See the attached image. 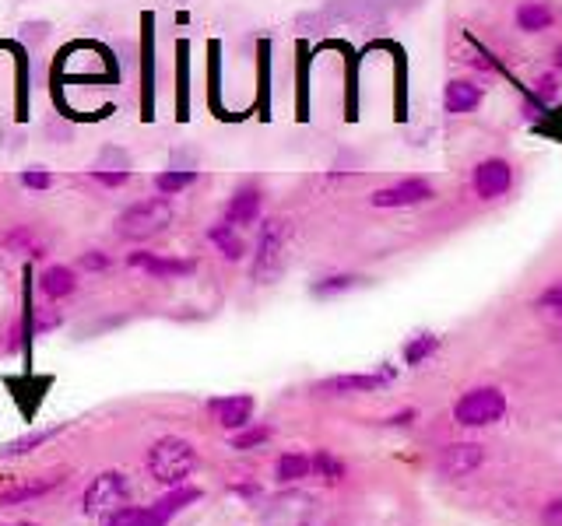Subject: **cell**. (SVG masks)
<instances>
[{"instance_id":"43","label":"cell","mask_w":562,"mask_h":526,"mask_svg":"<svg viewBox=\"0 0 562 526\" xmlns=\"http://www.w3.org/2000/svg\"><path fill=\"white\" fill-rule=\"evenodd\" d=\"M555 67L562 71V46H559V53H555Z\"/></svg>"},{"instance_id":"22","label":"cell","mask_w":562,"mask_h":526,"mask_svg":"<svg viewBox=\"0 0 562 526\" xmlns=\"http://www.w3.org/2000/svg\"><path fill=\"white\" fill-rule=\"evenodd\" d=\"M274 474H278L281 484H296L313 474V460L306 453H281L278 463H274Z\"/></svg>"},{"instance_id":"14","label":"cell","mask_w":562,"mask_h":526,"mask_svg":"<svg viewBox=\"0 0 562 526\" xmlns=\"http://www.w3.org/2000/svg\"><path fill=\"white\" fill-rule=\"evenodd\" d=\"M260 207H264V193H260V186L246 183L229 197L222 221H229V225H236V228H246V225H253V221L260 218Z\"/></svg>"},{"instance_id":"36","label":"cell","mask_w":562,"mask_h":526,"mask_svg":"<svg viewBox=\"0 0 562 526\" xmlns=\"http://www.w3.org/2000/svg\"><path fill=\"white\" fill-rule=\"evenodd\" d=\"M95 169H130V155H127V151H120V148H102Z\"/></svg>"},{"instance_id":"16","label":"cell","mask_w":562,"mask_h":526,"mask_svg":"<svg viewBox=\"0 0 562 526\" xmlns=\"http://www.w3.org/2000/svg\"><path fill=\"white\" fill-rule=\"evenodd\" d=\"M39 292L46 295L50 302H64L78 292V271L67 267V263H53L39 274Z\"/></svg>"},{"instance_id":"25","label":"cell","mask_w":562,"mask_h":526,"mask_svg":"<svg viewBox=\"0 0 562 526\" xmlns=\"http://www.w3.org/2000/svg\"><path fill=\"white\" fill-rule=\"evenodd\" d=\"M194 183H197L194 169H166L155 176V193H159V197H180V193H187Z\"/></svg>"},{"instance_id":"7","label":"cell","mask_w":562,"mask_h":526,"mask_svg":"<svg viewBox=\"0 0 562 526\" xmlns=\"http://www.w3.org/2000/svg\"><path fill=\"white\" fill-rule=\"evenodd\" d=\"M127 263L134 267V271H145L148 278H155V281H180V278H190V274L197 271L194 260H183V256L148 253V249H134V253L127 256Z\"/></svg>"},{"instance_id":"35","label":"cell","mask_w":562,"mask_h":526,"mask_svg":"<svg viewBox=\"0 0 562 526\" xmlns=\"http://www.w3.org/2000/svg\"><path fill=\"white\" fill-rule=\"evenodd\" d=\"M46 36H50V25L46 22H25L22 32H18V43H22L25 50H32V46H39Z\"/></svg>"},{"instance_id":"34","label":"cell","mask_w":562,"mask_h":526,"mask_svg":"<svg viewBox=\"0 0 562 526\" xmlns=\"http://www.w3.org/2000/svg\"><path fill=\"white\" fill-rule=\"evenodd\" d=\"M22 186H25V190H32V193L53 190V172L43 169V165H32V169L22 172Z\"/></svg>"},{"instance_id":"21","label":"cell","mask_w":562,"mask_h":526,"mask_svg":"<svg viewBox=\"0 0 562 526\" xmlns=\"http://www.w3.org/2000/svg\"><path fill=\"white\" fill-rule=\"evenodd\" d=\"M201 498V491L197 488H187V484H180L176 491H169L166 498H159V502L152 505V516L159 519V523H166V519H173L176 512H183L190 502H197Z\"/></svg>"},{"instance_id":"42","label":"cell","mask_w":562,"mask_h":526,"mask_svg":"<svg viewBox=\"0 0 562 526\" xmlns=\"http://www.w3.org/2000/svg\"><path fill=\"white\" fill-rule=\"evenodd\" d=\"M408 421H415V411H404V414H397V418H390V425H408Z\"/></svg>"},{"instance_id":"37","label":"cell","mask_w":562,"mask_h":526,"mask_svg":"<svg viewBox=\"0 0 562 526\" xmlns=\"http://www.w3.org/2000/svg\"><path fill=\"white\" fill-rule=\"evenodd\" d=\"M78 267H81V271L99 274V271H106V267H109V256L102 253V249H85V253H81V260H78Z\"/></svg>"},{"instance_id":"6","label":"cell","mask_w":562,"mask_h":526,"mask_svg":"<svg viewBox=\"0 0 562 526\" xmlns=\"http://www.w3.org/2000/svg\"><path fill=\"white\" fill-rule=\"evenodd\" d=\"M317 505L306 491H281L267 502L264 526H313Z\"/></svg>"},{"instance_id":"30","label":"cell","mask_w":562,"mask_h":526,"mask_svg":"<svg viewBox=\"0 0 562 526\" xmlns=\"http://www.w3.org/2000/svg\"><path fill=\"white\" fill-rule=\"evenodd\" d=\"M355 285H359L355 274H331V278L313 285V295H317V299H334V295H341V292H352Z\"/></svg>"},{"instance_id":"8","label":"cell","mask_w":562,"mask_h":526,"mask_svg":"<svg viewBox=\"0 0 562 526\" xmlns=\"http://www.w3.org/2000/svg\"><path fill=\"white\" fill-rule=\"evenodd\" d=\"M8 393L15 397V404H18V411H22V418L25 421H32L36 418V411L43 407V397H46V390L53 386V376H36V372H22L18 379H8Z\"/></svg>"},{"instance_id":"28","label":"cell","mask_w":562,"mask_h":526,"mask_svg":"<svg viewBox=\"0 0 562 526\" xmlns=\"http://www.w3.org/2000/svg\"><path fill=\"white\" fill-rule=\"evenodd\" d=\"M440 351V337L436 334H418L408 341V348H404V362L408 365H422L429 355H436Z\"/></svg>"},{"instance_id":"27","label":"cell","mask_w":562,"mask_h":526,"mask_svg":"<svg viewBox=\"0 0 562 526\" xmlns=\"http://www.w3.org/2000/svg\"><path fill=\"white\" fill-rule=\"evenodd\" d=\"M310 460H313V474H317L320 481H327V484H341V481H345V463H341L338 456L331 453V449H317Z\"/></svg>"},{"instance_id":"1","label":"cell","mask_w":562,"mask_h":526,"mask_svg":"<svg viewBox=\"0 0 562 526\" xmlns=\"http://www.w3.org/2000/svg\"><path fill=\"white\" fill-rule=\"evenodd\" d=\"M289 249H292V221L285 218H267L260 225L257 253H253V281L257 285H274L289 267Z\"/></svg>"},{"instance_id":"23","label":"cell","mask_w":562,"mask_h":526,"mask_svg":"<svg viewBox=\"0 0 562 526\" xmlns=\"http://www.w3.org/2000/svg\"><path fill=\"white\" fill-rule=\"evenodd\" d=\"M555 11L548 8L545 0H527V4H520L517 8V25L524 32H545L548 25H552Z\"/></svg>"},{"instance_id":"18","label":"cell","mask_w":562,"mask_h":526,"mask_svg":"<svg viewBox=\"0 0 562 526\" xmlns=\"http://www.w3.org/2000/svg\"><path fill=\"white\" fill-rule=\"evenodd\" d=\"M208 242L225 256V260H243V256H246L243 235H239V228L229 225V221H218V225H211L208 228Z\"/></svg>"},{"instance_id":"39","label":"cell","mask_w":562,"mask_h":526,"mask_svg":"<svg viewBox=\"0 0 562 526\" xmlns=\"http://www.w3.org/2000/svg\"><path fill=\"white\" fill-rule=\"evenodd\" d=\"M46 137H50L53 144H71L74 141V127H67L64 116H57V120L46 123Z\"/></svg>"},{"instance_id":"32","label":"cell","mask_w":562,"mask_h":526,"mask_svg":"<svg viewBox=\"0 0 562 526\" xmlns=\"http://www.w3.org/2000/svg\"><path fill=\"white\" fill-rule=\"evenodd\" d=\"M271 439V428L267 425H246L232 435V449H253V446H264Z\"/></svg>"},{"instance_id":"4","label":"cell","mask_w":562,"mask_h":526,"mask_svg":"<svg viewBox=\"0 0 562 526\" xmlns=\"http://www.w3.org/2000/svg\"><path fill=\"white\" fill-rule=\"evenodd\" d=\"M127 502H130V481L123 470H106V474L92 477V484L85 488V498H81L88 516H99V519L120 512Z\"/></svg>"},{"instance_id":"29","label":"cell","mask_w":562,"mask_h":526,"mask_svg":"<svg viewBox=\"0 0 562 526\" xmlns=\"http://www.w3.org/2000/svg\"><path fill=\"white\" fill-rule=\"evenodd\" d=\"M106 526H166V523H159L152 516V509H130V505H123L120 512L106 516Z\"/></svg>"},{"instance_id":"41","label":"cell","mask_w":562,"mask_h":526,"mask_svg":"<svg viewBox=\"0 0 562 526\" xmlns=\"http://www.w3.org/2000/svg\"><path fill=\"white\" fill-rule=\"evenodd\" d=\"M232 491H236V495H246V498H257V495H260L257 484H236Z\"/></svg>"},{"instance_id":"33","label":"cell","mask_w":562,"mask_h":526,"mask_svg":"<svg viewBox=\"0 0 562 526\" xmlns=\"http://www.w3.org/2000/svg\"><path fill=\"white\" fill-rule=\"evenodd\" d=\"M60 323H64L60 309H53V306H36V309H32V327H36V337H43V334H50V330H57Z\"/></svg>"},{"instance_id":"10","label":"cell","mask_w":562,"mask_h":526,"mask_svg":"<svg viewBox=\"0 0 562 526\" xmlns=\"http://www.w3.org/2000/svg\"><path fill=\"white\" fill-rule=\"evenodd\" d=\"M475 193L482 200H496V197H503L506 190H510V183H513V169H510V162L506 158H485V162H478V169H475Z\"/></svg>"},{"instance_id":"13","label":"cell","mask_w":562,"mask_h":526,"mask_svg":"<svg viewBox=\"0 0 562 526\" xmlns=\"http://www.w3.org/2000/svg\"><path fill=\"white\" fill-rule=\"evenodd\" d=\"M141 116H155V29L152 15H145V36H141Z\"/></svg>"},{"instance_id":"40","label":"cell","mask_w":562,"mask_h":526,"mask_svg":"<svg viewBox=\"0 0 562 526\" xmlns=\"http://www.w3.org/2000/svg\"><path fill=\"white\" fill-rule=\"evenodd\" d=\"M180 120H187V43H180Z\"/></svg>"},{"instance_id":"11","label":"cell","mask_w":562,"mask_h":526,"mask_svg":"<svg viewBox=\"0 0 562 526\" xmlns=\"http://www.w3.org/2000/svg\"><path fill=\"white\" fill-rule=\"evenodd\" d=\"M208 411L225 432H239L253 421V397L246 393H232V397H215L208 400Z\"/></svg>"},{"instance_id":"26","label":"cell","mask_w":562,"mask_h":526,"mask_svg":"<svg viewBox=\"0 0 562 526\" xmlns=\"http://www.w3.org/2000/svg\"><path fill=\"white\" fill-rule=\"evenodd\" d=\"M57 435H64V425H57V428H43V432H29V435H22V439H15V442H8V446L0 449V456H22V453H32V449H39V446H46V442H53Z\"/></svg>"},{"instance_id":"24","label":"cell","mask_w":562,"mask_h":526,"mask_svg":"<svg viewBox=\"0 0 562 526\" xmlns=\"http://www.w3.org/2000/svg\"><path fill=\"white\" fill-rule=\"evenodd\" d=\"M60 484V477H43V481H29V484H15V488L0 491V505H18V502H32L39 495H50Z\"/></svg>"},{"instance_id":"9","label":"cell","mask_w":562,"mask_h":526,"mask_svg":"<svg viewBox=\"0 0 562 526\" xmlns=\"http://www.w3.org/2000/svg\"><path fill=\"white\" fill-rule=\"evenodd\" d=\"M390 379H394V372H348V376L320 379L313 390L324 393V397H345V393H373L387 386Z\"/></svg>"},{"instance_id":"12","label":"cell","mask_w":562,"mask_h":526,"mask_svg":"<svg viewBox=\"0 0 562 526\" xmlns=\"http://www.w3.org/2000/svg\"><path fill=\"white\" fill-rule=\"evenodd\" d=\"M426 200H433V186L426 179H401V183L383 186V190L373 193L376 207H415L426 204Z\"/></svg>"},{"instance_id":"5","label":"cell","mask_w":562,"mask_h":526,"mask_svg":"<svg viewBox=\"0 0 562 526\" xmlns=\"http://www.w3.org/2000/svg\"><path fill=\"white\" fill-rule=\"evenodd\" d=\"M506 414V393L496 386H478L454 404V418L464 428H485Z\"/></svg>"},{"instance_id":"15","label":"cell","mask_w":562,"mask_h":526,"mask_svg":"<svg viewBox=\"0 0 562 526\" xmlns=\"http://www.w3.org/2000/svg\"><path fill=\"white\" fill-rule=\"evenodd\" d=\"M485 460L482 446L478 442H450L440 453V470L447 477H468L471 470H478Z\"/></svg>"},{"instance_id":"3","label":"cell","mask_w":562,"mask_h":526,"mask_svg":"<svg viewBox=\"0 0 562 526\" xmlns=\"http://www.w3.org/2000/svg\"><path fill=\"white\" fill-rule=\"evenodd\" d=\"M194 467H197V449H194V442L183 439V435H162V439L148 449V474L159 484H169V488L187 484Z\"/></svg>"},{"instance_id":"20","label":"cell","mask_w":562,"mask_h":526,"mask_svg":"<svg viewBox=\"0 0 562 526\" xmlns=\"http://www.w3.org/2000/svg\"><path fill=\"white\" fill-rule=\"evenodd\" d=\"M4 50L15 53V74H18V120L29 116V50L22 43H0Z\"/></svg>"},{"instance_id":"44","label":"cell","mask_w":562,"mask_h":526,"mask_svg":"<svg viewBox=\"0 0 562 526\" xmlns=\"http://www.w3.org/2000/svg\"><path fill=\"white\" fill-rule=\"evenodd\" d=\"M8 526H39V523H8Z\"/></svg>"},{"instance_id":"17","label":"cell","mask_w":562,"mask_h":526,"mask_svg":"<svg viewBox=\"0 0 562 526\" xmlns=\"http://www.w3.org/2000/svg\"><path fill=\"white\" fill-rule=\"evenodd\" d=\"M447 113L454 116H468L475 113L478 106H482V88L475 85V81H450L447 85Z\"/></svg>"},{"instance_id":"38","label":"cell","mask_w":562,"mask_h":526,"mask_svg":"<svg viewBox=\"0 0 562 526\" xmlns=\"http://www.w3.org/2000/svg\"><path fill=\"white\" fill-rule=\"evenodd\" d=\"M538 306L541 309H552V313H562V278L552 281L545 292L538 295Z\"/></svg>"},{"instance_id":"19","label":"cell","mask_w":562,"mask_h":526,"mask_svg":"<svg viewBox=\"0 0 562 526\" xmlns=\"http://www.w3.org/2000/svg\"><path fill=\"white\" fill-rule=\"evenodd\" d=\"M4 246H8L11 253H18V256H29V260H32V256H36V260H43V256H46V242L39 239L29 225L8 228V232H4Z\"/></svg>"},{"instance_id":"31","label":"cell","mask_w":562,"mask_h":526,"mask_svg":"<svg viewBox=\"0 0 562 526\" xmlns=\"http://www.w3.org/2000/svg\"><path fill=\"white\" fill-rule=\"evenodd\" d=\"M88 179L92 183H99L102 190H123V186L130 183V169H88Z\"/></svg>"},{"instance_id":"2","label":"cell","mask_w":562,"mask_h":526,"mask_svg":"<svg viewBox=\"0 0 562 526\" xmlns=\"http://www.w3.org/2000/svg\"><path fill=\"white\" fill-rule=\"evenodd\" d=\"M169 225H173V204H169V197H145L137 200V204H130L127 211L116 214L113 232L123 242H148L166 232Z\"/></svg>"}]
</instances>
